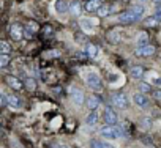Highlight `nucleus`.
I'll return each instance as SVG.
<instances>
[{
	"instance_id": "obj_36",
	"label": "nucleus",
	"mask_w": 161,
	"mask_h": 148,
	"mask_svg": "<svg viewBox=\"0 0 161 148\" xmlns=\"http://www.w3.org/2000/svg\"><path fill=\"white\" fill-rule=\"evenodd\" d=\"M55 148H68V146H66V145H63V143H57V145H55Z\"/></svg>"
},
{
	"instance_id": "obj_30",
	"label": "nucleus",
	"mask_w": 161,
	"mask_h": 148,
	"mask_svg": "<svg viewBox=\"0 0 161 148\" xmlns=\"http://www.w3.org/2000/svg\"><path fill=\"white\" fill-rule=\"evenodd\" d=\"M108 36H109V41H111V43H119V40H120L117 32H109Z\"/></svg>"
},
{
	"instance_id": "obj_28",
	"label": "nucleus",
	"mask_w": 161,
	"mask_h": 148,
	"mask_svg": "<svg viewBox=\"0 0 161 148\" xmlns=\"http://www.w3.org/2000/svg\"><path fill=\"white\" fill-rule=\"evenodd\" d=\"M25 29L29 30V32H38V24L36 22H33V21H29L27 24H25Z\"/></svg>"
},
{
	"instance_id": "obj_17",
	"label": "nucleus",
	"mask_w": 161,
	"mask_h": 148,
	"mask_svg": "<svg viewBox=\"0 0 161 148\" xmlns=\"http://www.w3.org/2000/svg\"><path fill=\"white\" fill-rule=\"evenodd\" d=\"M80 27H82V30L86 33H93V30H95L93 21H89V19H80Z\"/></svg>"
},
{
	"instance_id": "obj_24",
	"label": "nucleus",
	"mask_w": 161,
	"mask_h": 148,
	"mask_svg": "<svg viewBox=\"0 0 161 148\" xmlns=\"http://www.w3.org/2000/svg\"><path fill=\"white\" fill-rule=\"evenodd\" d=\"M131 11H133V13H134V14H136V16L141 19V18L144 16V11H145V8H144L142 5H134V7L131 8Z\"/></svg>"
},
{
	"instance_id": "obj_32",
	"label": "nucleus",
	"mask_w": 161,
	"mask_h": 148,
	"mask_svg": "<svg viewBox=\"0 0 161 148\" xmlns=\"http://www.w3.org/2000/svg\"><path fill=\"white\" fill-rule=\"evenodd\" d=\"M0 104H2V107L8 106V95L2 92V95H0Z\"/></svg>"
},
{
	"instance_id": "obj_4",
	"label": "nucleus",
	"mask_w": 161,
	"mask_h": 148,
	"mask_svg": "<svg viewBox=\"0 0 161 148\" xmlns=\"http://www.w3.org/2000/svg\"><path fill=\"white\" fill-rule=\"evenodd\" d=\"M119 21L122 22V24H134V22H137L139 21V18L130 10V11H123V13H120L119 14Z\"/></svg>"
},
{
	"instance_id": "obj_16",
	"label": "nucleus",
	"mask_w": 161,
	"mask_h": 148,
	"mask_svg": "<svg viewBox=\"0 0 161 148\" xmlns=\"http://www.w3.org/2000/svg\"><path fill=\"white\" fill-rule=\"evenodd\" d=\"M80 10H82V7H80V2L79 0H74V2L69 3V14L71 16H79L80 14Z\"/></svg>"
},
{
	"instance_id": "obj_18",
	"label": "nucleus",
	"mask_w": 161,
	"mask_h": 148,
	"mask_svg": "<svg viewBox=\"0 0 161 148\" xmlns=\"http://www.w3.org/2000/svg\"><path fill=\"white\" fill-rule=\"evenodd\" d=\"M98 106H100V98H98L97 95L89 96V99H87V107H89L90 110H95Z\"/></svg>"
},
{
	"instance_id": "obj_19",
	"label": "nucleus",
	"mask_w": 161,
	"mask_h": 148,
	"mask_svg": "<svg viewBox=\"0 0 161 148\" xmlns=\"http://www.w3.org/2000/svg\"><path fill=\"white\" fill-rule=\"evenodd\" d=\"M98 123V114L97 112H90L87 117H86V124L87 126H95Z\"/></svg>"
},
{
	"instance_id": "obj_20",
	"label": "nucleus",
	"mask_w": 161,
	"mask_h": 148,
	"mask_svg": "<svg viewBox=\"0 0 161 148\" xmlns=\"http://www.w3.org/2000/svg\"><path fill=\"white\" fill-rule=\"evenodd\" d=\"M8 106H10L11 109H19V107H21V99H19L18 96L10 95V96H8Z\"/></svg>"
},
{
	"instance_id": "obj_33",
	"label": "nucleus",
	"mask_w": 161,
	"mask_h": 148,
	"mask_svg": "<svg viewBox=\"0 0 161 148\" xmlns=\"http://www.w3.org/2000/svg\"><path fill=\"white\" fill-rule=\"evenodd\" d=\"M25 85H27L29 90H33V88H35V81H33V79H27V81H25Z\"/></svg>"
},
{
	"instance_id": "obj_12",
	"label": "nucleus",
	"mask_w": 161,
	"mask_h": 148,
	"mask_svg": "<svg viewBox=\"0 0 161 148\" xmlns=\"http://www.w3.org/2000/svg\"><path fill=\"white\" fill-rule=\"evenodd\" d=\"M130 76H131L133 79H136V81H141V79L144 77V68L139 66V65L131 66V69H130Z\"/></svg>"
},
{
	"instance_id": "obj_15",
	"label": "nucleus",
	"mask_w": 161,
	"mask_h": 148,
	"mask_svg": "<svg viewBox=\"0 0 161 148\" xmlns=\"http://www.w3.org/2000/svg\"><path fill=\"white\" fill-rule=\"evenodd\" d=\"M147 81H148V84H152L155 87H161V76L156 74V72H153V71L147 74Z\"/></svg>"
},
{
	"instance_id": "obj_27",
	"label": "nucleus",
	"mask_w": 161,
	"mask_h": 148,
	"mask_svg": "<svg viewBox=\"0 0 161 148\" xmlns=\"http://www.w3.org/2000/svg\"><path fill=\"white\" fill-rule=\"evenodd\" d=\"M10 63V55L8 54H2V57H0V68H7Z\"/></svg>"
},
{
	"instance_id": "obj_38",
	"label": "nucleus",
	"mask_w": 161,
	"mask_h": 148,
	"mask_svg": "<svg viewBox=\"0 0 161 148\" xmlns=\"http://www.w3.org/2000/svg\"><path fill=\"white\" fill-rule=\"evenodd\" d=\"M137 2H145V0H137Z\"/></svg>"
},
{
	"instance_id": "obj_31",
	"label": "nucleus",
	"mask_w": 161,
	"mask_h": 148,
	"mask_svg": "<svg viewBox=\"0 0 161 148\" xmlns=\"http://www.w3.org/2000/svg\"><path fill=\"white\" fill-rule=\"evenodd\" d=\"M141 123H142V126H144V128H150V126L153 124V121H152V118H150V117H144V118L141 120Z\"/></svg>"
},
{
	"instance_id": "obj_26",
	"label": "nucleus",
	"mask_w": 161,
	"mask_h": 148,
	"mask_svg": "<svg viewBox=\"0 0 161 148\" xmlns=\"http://www.w3.org/2000/svg\"><path fill=\"white\" fill-rule=\"evenodd\" d=\"M109 11H111V7H108V5H103V7H101V8H100L97 13H98V16H100V18H106V16L109 14Z\"/></svg>"
},
{
	"instance_id": "obj_6",
	"label": "nucleus",
	"mask_w": 161,
	"mask_h": 148,
	"mask_svg": "<svg viewBox=\"0 0 161 148\" xmlns=\"http://www.w3.org/2000/svg\"><path fill=\"white\" fill-rule=\"evenodd\" d=\"M71 101H73L74 106L80 107V106L84 104V101H86L84 92H82V90H71Z\"/></svg>"
},
{
	"instance_id": "obj_29",
	"label": "nucleus",
	"mask_w": 161,
	"mask_h": 148,
	"mask_svg": "<svg viewBox=\"0 0 161 148\" xmlns=\"http://www.w3.org/2000/svg\"><path fill=\"white\" fill-rule=\"evenodd\" d=\"M0 50H2V54H10V44L7 41H2L0 43Z\"/></svg>"
},
{
	"instance_id": "obj_11",
	"label": "nucleus",
	"mask_w": 161,
	"mask_h": 148,
	"mask_svg": "<svg viewBox=\"0 0 161 148\" xmlns=\"http://www.w3.org/2000/svg\"><path fill=\"white\" fill-rule=\"evenodd\" d=\"M54 8L58 14H63L66 11H69V3L66 2V0H55V3H54Z\"/></svg>"
},
{
	"instance_id": "obj_21",
	"label": "nucleus",
	"mask_w": 161,
	"mask_h": 148,
	"mask_svg": "<svg viewBox=\"0 0 161 148\" xmlns=\"http://www.w3.org/2000/svg\"><path fill=\"white\" fill-rule=\"evenodd\" d=\"M158 21H159V19H158L156 16H148V18L144 19V25H145V27H156V25H158Z\"/></svg>"
},
{
	"instance_id": "obj_37",
	"label": "nucleus",
	"mask_w": 161,
	"mask_h": 148,
	"mask_svg": "<svg viewBox=\"0 0 161 148\" xmlns=\"http://www.w3.org/2000/svg\"><path fill=\"white\" fill-rule=\"evenodd\" d=\"M153 2H155V3H161V0H153Z\"/></svg>"
},
{
	"instance_id": "obj_8",
	"label": "nucleus",
	"mask_w": 161,
	"mask_h": 148,
	"mask_svg": "<svg viewBox=\"0 0 161 148\" xmlns=\"http://www.w3.org/2000/svg\"><path fill=\"white\" fill-rule=\"evenodd\" d=\"M131 99H133V103H134L137 107H147V106H148L147 96H145L144 93H141V92H136V93L131 96Z\"/></svg>"
},
{
	"instance_id": "obj_23",
	"label": "nucleus",
	"mask_w": 161,
	"mask_h": 148,
	"mask_svg": "<svg viewBox=\"0 0 161 148\" xmlns=\"http://www.w3.org/2000/svg\"><path fill=\"white\" fill-rule=\"evenodd\" d=\"M145 44H148V35L145 32H141L137 36V46H145Z\"/></svg>"
},
{
	"instance_id": "obj_9",
	"label": "nucleus",
	"mask_w": 161,
	"mask_h": 148,
	"mask_svg": "<svg viewBox=\"0 0 161 148\" xmlns=\"http://www.w3.org/2000/svg\"><path fill=\"white\" fill-rule=\"evenodd\" d=\"M10 36H11L13 40L19 41V40L24 36V27L19 25V24H13V25L10 27Z\"/></svg>"
},
{
	"instance_id": "obj_7",
	"label": "nucleus",
	"mask_w": 161,
	"mask_h": 148,
	"mask_svg": "<svg viewBox=\"0 0 161 148\" xmlns=\"http://www.w3.org/2000/svg\"><path fill=\"white\" fill-rule=\"evenodd\" d=\"M155 46H152V44H145V46H137V49H136V55H139V57H152L153 54H155Z\"/></svg>"
},
{
	"instance_id": "obj_5",
	"label": "nucleus",
	"mask_w": 161,
	"mask_h": 148,
	"mask_svg": "<svg viewBox=\"0 0 161 148\" xmlns=\"http://www.w3.org/2000/svg\"><path fill=\"white\" fill-rule=\"evenodd\" d=\"M103 118H104V121H106L108 124H111V126H115V124H117V121H119V117H117V114H115V112H114L111 107H106V109H104Z\"/></svg>"
},
{
	"instance_id": "obj_10",
	"label": "nucleus",
	"mask_w": 161,
	"mask_h": 148,
	"mask_svg": "<svg viewBox=\"0 0 161 148\" xmlns=\"http://www.w3.org/2000/svg\"><path fill=\"white\" fill-rule=\"evenodd\" d=\"M5 82H7L13 90H16V92L22 90V87H24V84H22L18 77H14V76H7V77H5Z\"/></svg>"
},
{
	"instance_id": "obj_2",
	"label": "nucleus",
	"mask_w": 161,
	"mask_h": 148,
	"mask_svg": "<svg viewBox=\"0 0 161 148\" xmlns=\"http://www.w3.org/2000/svg\"><path fill=\"white\" fill-rule=\"evenodd\" d=\"M84 77H86V84L89 85V88H92V90H95V92H100V90L103 88L101 77L98 76L95 71H89Z\"/></svg>"
},
{
	"instance_id": "obj_1",
	"label": "nucleus",
	"mask_w": 161,
	"mask_h": 148,
	"mask_svg": "<svg viewBox=\"0 0 161 148\" xmlns=\"http://www.w3.org/2000/svg\"><path fill=\"white\" fill-rule=\"evenodd\" d=\"M100 135H101V137H104V139H109V140H115V139H120V137L123 135V132H122V129H120L117 124H115V126L108 124V126L101 128Z\"/></svg>"
},
{
	"instance_id": "obj_34",
	"label": "nucleus",
	"mask_w": 161,
	"mask_h": 148,
	"mask_svg": "<svg viewBox=\"0 0 161 148\" xmlns=\"http://www.w3.org/2000/svg\"><path fill=\"white\" fill-rule=\"evenodd\" d=\"M153 98L158 99V101H161V90H155L153 92Z\"/></svg>"
},
{
	"instance_id": "obj_25",
	"label": "nucleus",
	"mask_w": 161,
	"mask_h": 148,
	"mask_svg": "<svg viewBox=\"0 0 161 148\" xmlns=\"http://www.w3.org/2000/svg\"><path fill=\"white\" fill-rule=\"evenodd\" d=\"M139 92L141 93H150L152 92V87H150V84L148 82H139Z\"/></svg>"
},
{
	"instance_id": "obj_14",
	"label": "nucleus",
	"mask_w": 161,
	"mask_h": 148,
	"mask_svg": "<svg viewBox=\"0 0 161 148\" xmlns=\"http://www.w3.org/2000/svg\"><path fill=\"white\" fill-rule=\"evenodd\" d=\"M101 7H103V2H101V0H89V2L86 3V10H87L89 13L98 11Z\"/></svg>"
},
{
	"instance_id": "obj_3",
	"label": "nucleus",
	"mask_w": 161,
	"mask_h": 148,
	"mask_svg": "<svg viewBox=\"0 0 161 148\" xmlns=\"http://www.w3.org/2000/svg\"><path fill=\"white\" fill-rule=\"evenodd\" d=\"M112 104L119 109H126L128 107V96L125 93H114L112 95Z\"/></svg>"
},
{
	"instance_id": "obj_13",
	"label": "nucleus",
	"mask_w": 161,
	"mask_h": 148,
	"mask_svg": "<svg viewBox=\"0 0 161 148\" xmlns=\"http://www.w3.org/2000/svg\"><path fill=\"white\" fill-rule=\"evenodd\" d=\"M90 148H115L112 143L106 142V140H101V139H93L90 142Z\"/></svg>"
},
{
	"instance_id": "obj_35",
	"label": "nucleus",
	"mask_w": 161,
	"mask_h": 148,
	"mask_svg": "<svg viewBox=\"0 0 161 148\" xmlns=\"http://www.w3.org/2000/svg\"><path fill=\"white\" fill-rule=\"evenodd\" d=\"M155 16H156L158 19H161V8H158V10H156V13H155Z\"/></svg>"
},
{
	"instance_id": "obj_22",
	"label": "nucleus",
	"mask_w": 161,
	"mask_h": 148,
	"mask_svg": "<svg viewBox=\"0 0 161 148\" xmlns=\"http://www.w3.org/2000/svg\"><path fill=\"white\" fill-rule=\"evenodd\" d=\"M86 52H87L89 57H97V55H98V47H97L95 44L89 43V44L86 46Z\"/></svg>"
}]
</instances>
